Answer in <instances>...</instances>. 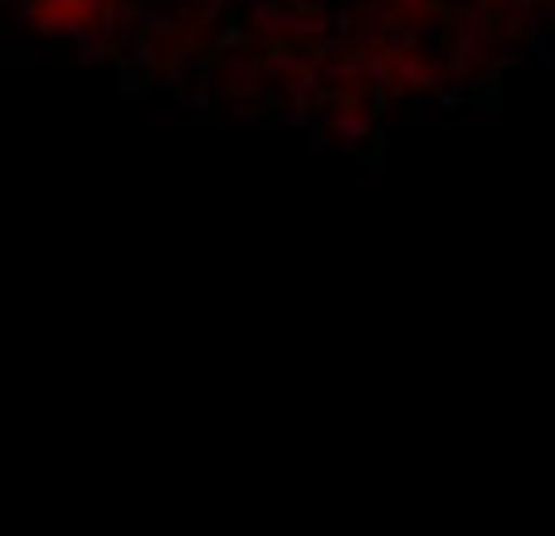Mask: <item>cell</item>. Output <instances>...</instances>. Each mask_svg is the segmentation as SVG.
<instances>
[]
</instances>
